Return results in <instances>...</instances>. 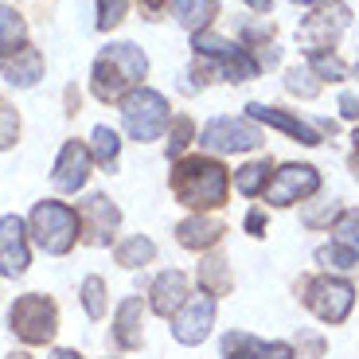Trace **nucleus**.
Wrapping results in <instances>:
<instances>
[{"label":"nucleus","mask_w":359,"mask_h":359,"mask_svg":"<svg viewBox=\"0 0 359 359\" xmlns=\"http://www.w3.org/2000/svg\"><path fill=\"white\" fill-rule=\"evenodd\" d=\"M199 144L211 153H250L262 144V133L250 121H234V117H211L199 133Z\"/></svg>","instance_id":"9"},{"label":"nucleus","mask_w":359,"mask_h":359,"mask_svg":"<svg viewBox=\"0 0 359 359\" xmlns=\"http://www.w3.org/2000/svg\"><path fill=\"white\" fill-rule=\"evenodd\" d=\"M191 47H196V55H203V59H215L226 82H246V79L258 74V59H250L246 47L226 43V39L211 36V32H196V36H191Z\"/></svg>","instance_id":"7"},{"label":"nucleus","mask_w":359,"mask_h":359,"mask_svg":"<svg viewBox=\"0 0 359 359\" xmlns=\"http://www.w3.org/2000/svg\"><path fill=\"white\" fill-rule=\"evenodd\" d=\"M16 137H20V114L12 106H0V149L16 144Z\"/></svg>","instance_id":"34"},{"label":"nucleus","mask_w":359,"mask_h":359,"mask_svg":"<svg viewBox=\"0 0 359 359\" xmlns=\"http://www.w3.org/2000/svg\"><path fill=\"white\" fill-rule=\"evenodd\" d=\"M172 196L191 211H219L231 196V172L211 156H188L168 176Z\"/></svg>","instance_id":"1"},{"label":"nucleus","mask_w":359,"mask_h":359,"mask_svg":"<svg viewBox=\"0 0 359 359\" xmlns=\"http://www.w3.org/2000/svg\"><path fill=\"white\" fill-rule=\"evenodd\" d=\"M351 24V12L344 8V4H332V8H320V12H313V16L301 24V43H305V51L309 55H316V51H332L336 47V39L344 36V27Z\"/></svg>","instance_id":"11"},{"label":"nucleus","mask_w":359,"mask_h":359,"mask_svg":"<svg viewBox=\"0 0 359 359\" xmlns=\"http://www.w3.org/2000/svg\"><path fill=\"white\" fill-rule=\"evenodd\" d=\"M117 153H121V141L109 126H98L94 129V144H90V156L102 164V168H114L117 164Z\"/></svg>","instance_id":"25"},{"label":"nucleus","mask_w":359,"mask_h":359,"mask_svg":"<svg viewBox=\"0 0 359 359\" xmlns=\"http://www.w3.org/2000/svg\"><path fill=\"white\" fill-rule=\"evenodd\" d=\"M27 266H32V254H27V223L16 215H4L0 219V273L4 278H20Z\"/></svg>","instance_id":"13"},{"label":"nucleus","mask_w":359,"mask_h":359,"mask_svg":"<svg viewBox=\"0 0 359 359\" xmlns=\"http://www.w3.org/2000/svg\"><path fill=\"white\" fill-rule=\"evenodd\" d=\"M223 359H297V351L281 340L266 344L250 332H226L223 336Z\"/></svg>","instance_id":"15"},{"label":"nucleus","mask_w":359,"mask_h":359,"mask_svg":"<svg viewBox=\"0 0 359 359\" xmlns=\"http://www.w3.org/2000/svg\"><path fill=\"white\" fill-rule=\"evenodd\" d=\"M82 309H86L90 320H102V316H106V281H102L98 273H90V278L82 281Z\"/></svg>","instance_id":"27"},{"label":"nucleus","mask_w":359,"mask_h":359,"mask_svg":"<svg viewBox=\"0 0 359 359\" xmlns=\"http://www.w3.org/2000/svg\"><path fill=\"white\" fill-rule=\"evenodd\" d=\"M114 258H117V266L137 269V266H149V262L156 258V246H153V238H144V234H129V238L117 243Z\"/></svg>","instance_id":"23"},{"label":"nucleus","mask_w":359,"mask_h":359,"mask_svg":"<svg viewBox=\"0 0 359 359\" xmlns=\"http://www.w3.org/2000/svg\"><path fill=\"white\" fill-rule=\"evenodd\" d=\"M336 243H344L359 258V211H348V215L336 223Z\"/></svg>","instance_id":"31"},{"label":"nucleus","mask_w":359,"mask_h":359,"mask_svg":"<svg viewBox=\"0 0 359 359\" xmlns=\"http://www.w3.org/2000/svg\"><path fill=\"white\" fill-rule=\"evenodd\" d=\"M0 74L12 82V86H36L39 79H43V55L36 51V47H20L16 55H8V59H0Z\"/></svg>","instance_id":"20"},{"label":"nucleus","mask_w":359,"mask_h":359,"mask_svg":"<svg viewBox=\"0 0 359 359\" xmlns=\"http://www.w3.org/2000/svg\"><path fill=\"white\" fill-rule=\"evenodd\" d=\"M8 359H32V355H27V351H12Z\"/></svg>","instance_id":"41"},{"label":"nucleus","mask_w":359,"mask_h":359,"mask_svg":"<svg viewBox=\"0 0 359 359\" xmlns=\"http://www.w3.org/2000/svg\"><path fill=\"white\" fill-rule=\"evenodd\" d=\"M8 332L16 336V340L32 344V348L51 344L55 332H59V309H55V301L43 293L16 297V305L8 309Z\"/></svg>","instance_id":"4"},{"label":"nucleus","mask_w":359,"mask_h":359,"mask_svg":"<svg viewBox=\"0 0 359 359\" xmlns=\"http://www.w3.org/2000/svg\"><path fill=\"white\" fill-rule=\"evenodd\" d=\"M141 344H144V301L141 297H126L114 316V348L133 351Z\"/></svg>","instance_id":"16"},{"label":"nucleus","mask_w":359,"mask_h":359,"mask_svg":"<svg viewBox=\"0 0 359 359\" xmlns=\"http://www.w3.org/2000/svg\"><path fill=\"white\" fill-rule=\"evenodd\" d=\"M266 184H269V161H254L234 172V188L243 196H258V191H266Z\"/></svg>","instance_id":"26"},{"label":"nucleus","mask_w":359,"mask_h":359,"mask_svg":"<svg viewBox=\"0 0 359 359\" xmlns=\"http://www.w3.org/2000/svg\"><path fill=\"white\" fill-rule=\"evenodd\" d=\"M27 234L36 238L39 250L47 254H71L74 243H79V211L59 199H43V203L32 207V215H27Z\"/></svg>","instance_id":"3"},{"label":"nucleus","mask_w":359,"mask_h":359,"mask_svg":"<svg viewBox=\"0 0 359 359\" xmlns=\"http://www.w3.org/2000/svg\"><path fill=\"white\" fill-rule=\"evenodd\" d=\"M199 289H203V297H226L234 289L231 262L223 254H211V258L199 262Z\"/></svg>","instance_id":"21"},{"label":"nucleus","mask_w":359,"mask_h":359,"mask_svg":"<svg viewBox=\"0 0 359 359\" xmlns=\"http://www.w3.org/2000/svg\"><path fill=\"white\" fill-rule=\"evenodd\" d=\"M121 117H126L129 137L144 144V141H156V137L168 129L172 109H168V102H164V94H156V90H149V86H137L133 94L121 102Z\"/></svg>","instance_id":"5"},{"label":"nucleus","mask_w":359,"mask_h":359,"mask_svg":"<svg viewBox=\"0 0 359 359\" xmlns=\"http://www.w3.org/2000/svg\"><path fill=\"white\" fill-rule=\"evenodd\" d=\"M223 234H226V226L219 223V219H203V215L184 219V223L176 226V238H180L184 250H215V246L223 243Z\"/></svg>","instance_id":"19"},{"label":"nucleus","mask_w":359,"mask_h":359,"mask_svg":"<svg viewBox=\"0 0 359 359\" xmlns=\"http://www.w3.org/2000/svg\"><path fill=\"white\" fill-rule=\"evenodd\" d=\"M305 305L320 316L324 324H344L355 305V285L344 278H305L301 281Z\"/></svg>","instance_id":"6"},{"label":"nucleus","mask_w":359,"mask_h":359,"mask_svg":"<svg viewBox=\"0 0 359 359\" xmlns=\"http://www.w3.org/2000/svg\"><path fill=\"white\" fill-rule=\"evenodd\" d=\"M351 141H355V153H359V129H355V137H351Z\"/></svg>","instance_id":"43"},{"label":"nucleus","mask_w":359,"mask_h":359,"mask_svg":"<svg viewBox=\"0 0 359 359\" xmlns=\"http://www.w3.org/2000/svg\"><path fill=\"white\" fill-rule=\"evenodd\" d=\"M309 59H313L316 79H328V82L348 79V67L340 63V55H336V51H316V55H309Z\"/></svg>","instance_id":"28"},{"label":"nucleus","mask_w":359,"mask_h":359,"mask_svg":"<svg viewBox=\"0 0 359 359\" xmlns=\"http://www.w3.org/2000/svg\"><path fill=\"white\" fill-rule=\"evenodd\" d=\"M51 359H82L79 351H71V348H59V351H51Z\"/></svg>","instance_id":"38"},{"label":"nucleus","mask_w":359,"mask_h":359,"mask_svg":"<svg viewBox=\"0 0 359 359\" xmlns=\"http://www.w3.org/2000/svg\"><path fill=\"white\" fill-rule=\"evenodd\" d=\"M246 4H250L254 12H269V0H246Z\"/></svg>","instance_id":"39"},{"label":"nucleus","mask_w":359,"mask_h":359,"mask_svg":"<svg viewBox=\"0 0 359 359\" xmlns=\"http://www.w3.org/2000/svg\"><path fill=\"white\" fill-rule=\"evenodd\" d=\"M191 133H196V126H191V117H176V121H172L168 156H184V149L191 144Z\"/></svg>","instance_id":"32"},{"label":"nucleus","mask_w":359,"mask_h":359,"mask_svg":"<svg viewBox=\"0 0 359 359\" xmlns=\"http://www.w3.org/2000/svg\"><path fill=\"white\" fill-rule=\"evenodd\" d=\"M320 188V172L313 164H285L281 172H273V180L266 184V203L273 207H289V203H301V199L316 196Z\"/></svg>","instance_id":"8"},{"label":"nucleus","mask_w":359,"mask_h":359,"mask_svg":"<svg viewBox=\"0 0 359 359\" xmlns=\"http://www.w3.org/2000/svg\"><path fill=\"white\" fill-rule=\"evenodd\" d=\"M215 324V297H188L184 305L172 313V336L180 344H203Z\"/></svg>","instance_id":"12"},{"label":"nucleus","mask_w":359,"mask_h":359,"mask_svg":"<svg viewBox=\"0 0 359 359\" xmlns=\"http://www.w3.org/2000/svg\"><path fill=\"white\" fill-rule=\"evenodd\" d=\"M246 231H250L254 238H262V234H266V211H258V207H254L250 215H246Z\"/></svg>","instance_id":"36"},{"label":"nucleus","mask_w":359,"mask_h":359,"mask_svg":"<svg viewBox=\"0 0 359 359\" xmlns=\"http://www.w3.org/2000/svg\"><path fill=\"white\" fill-rule=\"evenodd\" d=\"M117 226H121V211L106 196H90L79 203V238L86 246H109Z\"/></svg>","instance_id":"10"},{"label":"nucleus","mask_w":359,"mask_h":359,"mask_svg":"<svg viewBox=\"0 0 359 359\" xmlns=\"http://www.w3.org/2000/svg\"><path fill=\"white\" fill-rule=\"evenodd\" d=\"M144 71H149V59H144V51L137 43L102 47V55L94 59V74H90L94 98L98 102H126L141 86Z\"/></svg>","instance_id":"2"},{"label":"nucleus","mask_w":359,"mask_h":359,"mask_svg":"<svg viewBox=\"0 0 359 359\" xmlns=\"http://www.w3.org/2000/svg\"><path fill=\"white\" fill-rule=\"evenodd\" d=\"M340 114L348 117V121H359V98L355 94H340Z\"/></svg>","instance_id":"37"},{"label":"nucleus","mask_w":359,"mask_h":359,"mask_svg":"<svg viewBox=\"0 0 359 359\" xmlns=\"http://www.w3.org/2000/svg\"><path fill=\"white\" fill-rule=\"evenodd\" d=\"M24 36H27V24L16 8L0 4V59H8L12 51L24 47Z\"/></svg>","instance_id":"24"},{"label":"nucleus","mask_w":359,"mask_h":359,"mask_svg":"<svg viewBox=\"0 0 359 359\" xmlns=\"http://www.w3.org/2000/svg\"><path fill=\"white\" fill-rule=\"evenodd\" d=\"M316 262L328 266V269H351V266H355V254H351L344 243H328V246L316 250Z\"/></svg>","instance_id":"30"},{"label":"nucleus","mask_w":359,"mask_h":359,"mask_svg":"<svg viewBox=\"0 0 359 359\" xmlns=\"http://www.w3.org/2000/svg\"><path fill=\"white\" fill-rule=\"evenodd\" d=\"M90 149L79 141H67L63 149H59V161H55V172H51V184L59 191H79L86 188V180H90Z\"/></svg>","instance_id":"14"},{"label":"nucleus","mask_w":359,"mask_h":359,"mask_svg":"<svg viewBox=\"0 0 359 359\" xmlns=\"http://www.w3.org/2000/svg\"><path fill=\"white\" fill-rule=\"evenodd\" d=\"M188 301V278L180 273V269H164V273H156L153 289H149V309H153L156 316H168L176 313L180 305Z\"/></svg>","instance_id":"18"},{"label":"nucleus","mask_w":359,"mask_h":359,"mask_svg":"<svg viewBox=\"0 0 359 359\" xmlns=\"http://www.w3.org/2000/svg\"><path fill=\"white\" fill-rule=\"evenodd\" d=\"M285 86L293 90V94H301V98H316V94H320V82H316L313 67H293L289 79H285Z\"/></svg>","instance_id":"29"},{"label":"nucleus","mask_w":359,"mask_h":359,"mask_svg":"<svg viewBox=\"0 0 359 359\" xmlns=\"http://www.w3.org/2000/svg\"><path fill=\"white\" fill-rule=\"evenodd\" d=\"M336 215H340V203H328V207H320V211L309 207V211H305V226H328Z\"/></svg>","instance_id":"35"},{"label":"nucleus","mask_w":359,"mask_h":359,"mask_svg":"<svg viewBox=\"0 0 359 359\" xmlns=\"http://www.w3.org/2000/svg\"><path fill=\"white\" fill-rule=\"evenodd\" d=\"M246 114L254 117V121H266V126H273V129H281V133H289L293 141H301V144H320V133H316V126H309V121H301V117H293V114H285V109H278V106H262V102H250L246 106Z\"/></svg>","instance_id":"17"},{"label":"nucleus","mask_w":359,"mask_h":359,"mask_svg":"<svg viewBox=\"0 0 359 359\" xmlns=\"http://www.w3.org/2000/svg\"><path fill=\"white\" fill-rule=\"evenodd\" d=\"M168 8H172V16H176L180 24L188 27L191 36H196V32H203V27L219 16L215 0H168Z\"/></svg>","instance_id":"22"},{"label":"nucleus","mask_w":359,"mask_h":359,"mask_svg":"<svg viewBox=\"0 0 359 359\" xmlns=\"http://www.w3.org/2000/svg\"><path fill=\"white\" fill-rule=\"evenodd\" d=\"M351 172H355V180H359V153L351 156Z\"/></svg>","instance_id":"40"},{"label":"nucleus","mask_w":359,"mask_h":359,"mask_svg":"<svg viewBox=\"0 0 359 359\" xmlns=\"http://www.w3.org/2000/svg\"><path fill=\"white\" fill-rule=\"evenodd\" d=\"M126 8H129V0H98V27L102 32L117 27L126 20Z\"/></svg>","instance_id":"33"},{"label":"nucleus","mask_w":359,"mask_h":359,"mask_svg":"<svg viewBox=\"0 0 359 359\" xmlns=\"http://www.w3.org/2000/svg\"><path fill=\"white\" fill-rule=\"evenodd\" d=\"M293 4H324V0H293Z\"/></svg>","instance_id":"42"}]
</instances>
